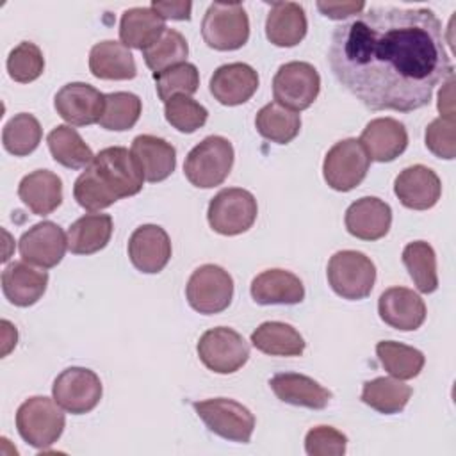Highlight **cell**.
Wrapping results in <instances>:
<instances>
[{"label": "cell", "instance_id": "12", "mask_svg": "<svg viewBox=\"0 0 456 456\" xmlns=\"http://www.w3.org/2000/svg\"><path fill=\"white\" fill-rule=\"evenodd\" d=\"M196 349L203 365L217 374L237 372L249 358V346L244 337L226 326L207 330Z\"/></svg>", "mask_w": 456, "mask_h": 456}, {"label": "cell", "instance_id": "2", "mask_svg": "<svg viewBox=\"0 0 456 456\" xmlns=\"http://www.w3.org/2000/svg\"><path fill=\"white\" fill-rule=\"evenodd\" d=\"M142 167L132 151L123 146H109L100 150L75 180L73 196L82 208L98 212L121 198L135 196L142 189Z\"/></svg>", "mask_w": 456, "mask_h": 456}, {"label": "cell", "instance_id": "14", "mask_svg": "<svg viewBox=\"0 0 456 456\" xmlns=\"http://www.w3.org/2000/svg\"><path fill=\"white\" fill-rule=\"evenodd\" d=\"M18 249L25 262L41 269H52L68 249V235L57 223L41 221L20 237Z\"/></svg>", "mask_w": 456, "mask_h": 456}, {"label": "cell", "instance_id": "39", "mask_svg": "<svg viewBox=\"0 0 456 456\" xmlns=\"http://www.w3.org/2000/svg\"><path fill=\"white\" fill-rule=\"evenodd\" d=\"M189 55L187 39L175 28H166V32L150 48L142 50L146 66L153 73H160L171 66L185 62Z\"/></svg>", "mask_w": 456, "mask_h": 456}, {"label": "cell", "instance_id": "33", "mask_svg": "<svg viewBox=\"0 0 456 456\" xmlns=\"http://www.w3.org/2000/svg\"><path fill=\"white\" fill-rule=\"evenodd\" d=\"M46 142L53 160L64 167L82 169L87 167L94 159L93 150L84 142L80 134L71 128V125H57L48 134Z\"/></svg>", "mask_w": 456, "mask_h": 456}, {"label": "cell", "instance_id": "26", "mask_svg": "<svg viewBox=\"0 0 456 456\" xmlns=\"http://www.w3.org/2000/svg\"><path fill=\"white\" fill-rule=\"evenodd\" d=\"M18 196L36 216H48L62 203V182L48 169H36L21 178Z\"/></svg>", "mask_w": 456, "mask_h": 456}, {"label": "cell", "instance_id": "27", "mask_svg": "<svg viewBox=\"0 0 456 456\" xmlns=\"http://www.w3.org/2000/svg\"><path fill=\"white\" fill-rule=\"evenodd\" d=\"M132 155L142 167L144 180L155 183L166 180L176 166V150L162 137L142 134L132 141Z\"/></svg>", "mask_w": 456, "mask_h": 456}, {"label": "cell", "instance_id": "19", "mask_svg": "<svg viewBox=\"0 0 456 456\" xmlns=\"http://www.w3.org/2000/svg\"><path fill=\"white\" fill-rule=\"evenodd\" d=\"M210 94L223 105L246 103L258 89V73L244 62L219 66L210 77Z\"/></svg>", "mask_w": 456, "mask_h": 456}, {"label": "cell", "instance_id": "24", "mask_svg": "<svg viewBox=\"0 0 456 456\" xmlns=\"http://www.w3.org/2000/svg\"><path fill=\"white\" fill-rule=\"evenodd\" d=\"M251 297L258 305H297L305 297V287L290 271L267 269L253 278Z\"/></svg>", "mask_w": 456, "mask_h": 456}, {"label": "cell", "instance_id": "25", "mask_svg": "<svg viewBox=\"0 0 456 456\" xmlns=\"http://www.w3.org/2000/svg\"><path fill=\"white\" fill-rule=\"evenodd\" d=\"M305 9L296 2H274L267 12L265 36L274 46L290 48L306 36Z\"/></svg>", "mask_w": 456, "mask_h": 456}, {"label": "cell", "instance_id": "8", "mask_svg": "<svg viewBox=\"0 0 456 456\" xmlns=\"http://www.w3.org/2000/svg\"><path fill=\"white\" fill-rule=\"evenodd\" d=\"M258 214L255 196L240 187L219 191L208 203L207 219L214 232L221 235H239L248 232Z\"/></svg>", "mask_w": 456, "mask_h": 456}, {"label": "cell", "instance_id": "35", "mask_svg": "<svg viewBox=\"0 0 456 456\" xmlns=\"http://www.w3.org/2000/svg\"><path fill=\"white\" fill-rule=\"evenodd\" d=\"M376 354L385 370L397 379H411L419 376L426 363V358L419 349L394 340L378 342Z\"/></svg>", "mask_w": 456, "mask_h": 456}, {"label": "cell", "instance_id": "36", "mask_svg": "<svg viewBox=\"0 0 456 456\" xmlns=\"http://www.w3.org/2000/svg\"><path fill=\"white\" fill-rule=\"evenodd\" d=\"M403 264L406 265L410 278L420 292L431 294L438 289L436 255L431 244H428L426 240H415L406 244L403 249Z\"/></svg>", "mask_w": 456, "mask_h": 456}, {"label": "cell", "instance_id": "45", "mask_svg": "<svg viewBox=\"0 0 456 456\" xmlns=\"http://www.w3.org/2000/svg\"><path fill=\"white\" fill-rule=\"evenodd\" d=\"M317 9L331 20H346L365 9V2H317Z\"/></svg>", "mask_w": 456, "mask_h": 456}, {"label": "cell", "instance_id": "1", "mask_svg": "<svg viewBox=\"0 0 456 456\" xmlns=\"http://www.w3.org/2000/svg\"><path fill=\"white\" fill-rule=\"evenodd\" d=\"M328 61L338 84L370 110H419L454 75L442 21L426 7L362 11L335 27Z\"/></svg>", "mask_w": 456, "mask_h": 456}, {"label": "cell", "instance_id": "20", "mask_svg": "<svg viewBox=\"0 0 456 456\" xmlns=\"http://www.w3.org/2000/svg\"><path fill=\"white\" fill-rule=\"evenodd\" d=\"M346 230L362 240H378L385 237L392 224V208L376 196L356 200L346 210Z\"/></svg>", "mask_w": 456, "mask_h": 456}, {"label": "cell", "instance_id": "43", "mask_svg": "<svg viewBox=\"0 0 456 456\" xmlns=\"http://www.w3.org/2000/svg\"><path fill=\"white\" fill-rule=\"evenodd\" d=\"M426 148L438 159L451 160L456 155V121L447 118L433 119L426 128Z\"/></svg>", "mask_w": 456, "mask_h": 456}, {"label": "cell", "instance_id": "28", "mask_svg": "<svg viewBox=\"0 0 456 456\" xmlns=\"http://www.w3.org/2000/svg\"><path fill=\"white\" fill-rule=\"evenodd\" d=\"M89 69L102 80H130L137 75L132 52L119 41L96 43L89 52Z\"/></svg>", "mask_w": 456, "mask_h": 456}, {"label": "cell", "instance_id": "21", "mask_svg": "<svg viewBox=\"0 0 456 456\" xmlns=\"http://www.w3.org/2000/svg\"><path fill=\"white\" fill-rule=\"evenodd\" d=\"M370 160L392 162L408 146V132L394 118H376L367 123L360 139Z\"/></svg>", "mask_w": 456, "mask_h": 456}, {"label": "cell", "instance_id": "4", "mask_svg": "<svg viewBox=\"0 0 456 456\" xmlns=\"http://www.w3.org/2000/svg\"><path fill=\"white\" fill-rule=\"evenodd\" d=\"M233 157V146L226 137L208 135L189 151L183 173L194 187L210 189L228 178Z\"/></svg>", "mask_w": 456, "mask_h": 456}, {"label": "cell", "instance_id": "46", "mask_svg": "<svg viewBox=\"0 0 456 456\" xmlns=\"http://www.w3.org/2000/svg\"><path fill=\"white\" fill-rule=\"evenodd\" d=\"M151 9L162 16L164 20H191V9L192 4L191 2H160L155 0L151 2Z\"/></svg>", "mask_w": 456, "mask_h": 456}, {"label": "cell", "instance_id": "31", "mask_svg": "<svg viewBox=\"0 0 456 456\" xmlns=\"http://www.w3.org/2000/svg\"><path fill=\"white\" fill-rule=\"evenodd\" d=\"M251 344L271 356H299L305 351V338L301 333L280 321L262 322L251 333Z\"/></svg>", "mask_w": 456, "mask_h": 456}, {"label": "cell", "instance_id": "38", "mask_svg": "<svg viewBox=\"0 0 456 456\" xmlns=\"http://www.w3.org/2000/svg\"><path fill=\"white\" fill-rule=\"evenodd\" d=\"M141 110H142V103L137 94L126 93V91L109 93L105 94V107L98 125L105 130H114V132L130 130L137 123Z\"/></svg>", "mask_w": 456, "mask_h": 456}, {"label": "cell", "instance_id": "18", "mask_svg": "<svg viewBox=\"0 0 456 456\" xmlns=\"http://www.w3.org/2000/svg\"><path fill=\"white\" fill-rule=\"evenodd\" d=\"M394 192L406 208L428 210L438 203L442 183L433 169L415 164L397 175Z\"/></svg>", "mask_w": 456, "mask_h": 456}, {"label": "cell", "instance_id": "7", "mask_svg": "<svg viewBox=\"0 0 456 456\" xmlns=\"http://www.w3.org/2000/svg\"><path fill=\"white\" fill-rule=\"evenodd\" d=\"M205 426L221 438L248 444L255 429V415L240 403L228 397H214L192 403Z\"/></svg>", "mask_w": 456, "mask_h": 456}, {"label": "cell", "instance_id": "34", "mask_svg": "<svg viewBox=\"0 0 456 456\" xmlns=\"http://www.w3.org/2000/svg\"><path fill=\"white\" fill-rule=\"evenodd\" d=\"M258 134L276 144H287L301 130V116L276 102L264 105L255 118Z\"/></svg>", "mask_w": 456, "mask_h": 456}, {"label": "cell", "instance_id": "29", "mask_svg": "<svg viewBox=\"0 0 456 456\" xmlns=\"http://www.w3.org/2000/svg\"><path fill=\"white\" fill-rule=\"evenodd\" d=\"M166 32V20L151 7L126 9L119 21V39L126 48L146 50Z\"/></svg>", "mask_w": 456, "mask_h": 456}, {"label": "cell", "instance_id": "11", "mask_svg": "<svg viewBox=\"0 0 456 456\" xmlns=\"http://www.w3.org/2000/svg\"><path fill=\"white\" fill-rule=\"evenodd\" d=\"M187 303L203 315H214L226 310L233 297V280L216 264L200 265L185 287Z\"/></svg>", "mask_w": 456, "mask_h": 456}, {"label": "cell", "instance_id": "13", "mask_svg": "<svg viewBox=\"0 0 456 456\" xmlns=\"http://www.w3.org/2000/svg\"><path fill=\"white\" fill-rule=\"evenodd\" d=\"M102 381L98 374L86 367H68L53 381L55 403L68 413L82 415L96 408L102 399Z\"/></svg>", "mask_w": 456, "mask_h": 456}, {"label": "cell", "instance_id": "32", "mask_svg": "<svg viewBox=\"0 0 456 456\" xmlns=\"http://www.w3.org/2000/svg\"><path fill=\"white\" fill-rule=\"evenodd\" d=\"M411 397V387L397 378H374L363 383L362 403L383 415H394L404 410Z\"/></svg>", "mask_w": 456, "mask_h": 456}, {"label": "cell", "instance_id": "30", "mask_svg": "<svg viewBox=\"0 0 456 456\" xmlns=\"http://www.w3.org/2000/svg\"><path fill=\"white\" fill-rule=\"evenodd\" d=\"M109 214H86L68 228V249L73 255H93L103 249L112 235Z\"/></svg>", "mask_w": 456, "mask_h": 456}, {"label": "cell", "instance_id": "48", "mask_svg": "<svg viewBox=\"0 0 456 456\" xmlns=\"http://www.w3.org/2000/svg\"><path fill=\"white\" fill-rule=\"evenodd\" d=\"M2 337H4V347H2V356H7L9 351L16 346L18 340V331L9 321H2Z\"/></svg>", "mask_w": 456, "mask_h": 456}, {"label": "cell", "instance_id": "3", "mask_svg": "<svg viewBox=\"0 0 456 456\" xmlns=\"http://www.w3.org/2000/svg\"><path fill=\"white\" fill-rule=\"evenodd\" d=\"M64 410L55 399L34 395L23 401L16 411V429L20 436L36 449H48L53 445L66 426Z\"/></svg>", "mask_w": 456, "mask_h": 456}, {"label": "cell", "instance_id": "10", "mask_svg": "<svg viewBox=\"0 0 456 456\" xmlns=\"http://www.w3.org/2000/svg\"><path fill=\"white\" fill-rule=\"evenodd\" d=\"M370 159L358 139H342L335 142L322 164L326 183L338 192H347L360 185L367 176Z\"/></svg>", "mask_w": 456, "mask_h": 456}, {"label": "cell", "instance_id": "9", "mask_svg": "<svg viewBox=\"0 0 456 456\" xmlns=\"http://www.w3.org/2000/svg\"><path fill=\"white\" fill-rule=\"evenodd\" d=\"M319 91L321 77L310 62H285L273 78L274 102L294 112L308 109L317 100Z\"/></svg>", "mask_w": 456, "mask_h": 456}, {"label": "cell", "instance_id": "44", "mask_svg": "<svg viewBox=\"0 0 456 456\" xmlns=\"http://www.w3.org/2000/svg\"><path fill=\"white\" fill-rule=\"evenodd\" d=\"M347 438L331 426L312 428L305 436V451L310 456H342Z\"/></svg>", "mask_w": 456, "mask_h": 456}, {"label": "cell", "instance_id": "37", "mask_svg": "<svg viewBox=\"0 0 456 456\" xmlns=\"http://www.w3.org/2000/svg\"><path fill=\"white\" fill-rule=\"evenodd\" d=\"M41 135L43 130L39 121L28 112H20L5 123L2 130V144L11 155L25 157L39 146Z\"/></svg>", "mask_w": 456, "mask_h": 456}, {"label": "cell", "instance_id": "47", "mask_svg": "<svg viewBox=\"0 0 456 456\" xmlns=\"http://www.w3.org/2000/svg\"><path fill=\"white\" fill-rule=\"evenodd\" d=\"M438 110L440 118L454 119V75L444 82V87L438 93Z\"/></svg>", "mask_w": 456, "mask_h": 456}, {"label": "cell", "instance_id": "22", "mask_svg": "<svg viewBox=\"0 0 456 456\" xmlns=\"http://www.w3.org/2000/svg\"><path fill=\"white\" fill-rule=\"evenodd\" d=\"M48 285V273L28 262H12L2 271V290L9 303L30 306L37 303Z\"/></svg>", "mask_w": 456, "mask_h": 456}, {"label": "cell", "instance_id": "42", "mask_svg": "<svg viewBox=\"0 0 456 456\" xmlns=\"http://www.w3.org/2000/svg\"><path fill=\"white\" fill-rule=\"evenodd\" d=\"M45 69V57L37 45L30 41L20 43L7 57V71L14 82L28 84L41 77Z\"/></svg>", "mask_w": 456, "mask_h": 456}, {"label": "cell", "instance_id": "6", "mask_svg": "<svg viewBox=\"0 0 456 456\" xmlns=\"http://www.w3.org/2000/svg\"><path fill=\"white\" fill-rule=\"evenodd\" d=\"M203 41L219 52L239 50L249 39V18L242 4L214 2L201 21Z\"/></svg>", "mask_w": 456, "mask_h": 456}, {"label": "cell", "instance_id": "5", "mask_svg": "<svg viewBox=\"0 0 456 456\" xmlns=\"http://www.w3.org/2000/svg\"><path fill=\"white\" fill-rule=\"evenodd\" d=\"M328 283L333 292L344 299L358 301L372 292L376 267L362 251H337L328 262Z\"/></svg>", "mask_w": 456, "mask_h": 456}, {"label": "cell", "instance_id": "41", "mask_svg": "<svg viewBox=\"0 0 456 456\" xmlns=\"http://www.w3.org/2000/svg\"><path fill=\"white\" fill-rule=\"evenodd\" d=\"M166 121L183 134H192L207 123L208 112L203 105L185 94H176L169 98L164 105Z\"/></svg>", "mask_w": 456, "mask_h": 456}, {"label": "cell", "instance_id": "23", "mask_svg": "<svg viewBox=\"0 0 456 456\" xmlns=\"http://www.w3.org/2000/svg\"><path fill=\"white\" fill-rule=\"evenodd\" d=\"M274 395L289 404L310 410H322L331 399V392L315 379L297 372H278L269 379Z\"/></svg>", "mask_w": 456, "mask_h": 456}, {"label": "cell", "instance_id": "17", "mask_svg": "<svg viewBox=\"0 0 456 456\" xmlns=\"http://www.w3.org/2000/svg\"><path fill=\"white\" fill-rule=\"evenodd\" d=\"M378 314L390 328L413 331L426 321V303L411 289L390 287L378 299Z\"/></svg>", "mask_w": 456, "mask_h": 456}, {"label": "cell", "instance_id": "15", "mask_svg": "<svg viewBox=\"0 0 456 456\" xmlns=\"http://www.w3.org/2000/svg\"><path fill=\"white\" fill-rule=\"evenodd\" d=\"M53 107L66 123L86 126L100 121L105 107V94L86 82H69L57 91Z\"/></svg>", "mask_w": 456, "mask_h": 456}, {"label": "cell", "instance_id": "40", "mask_svg": "<svg viewBox=\"0 0 456 456\" xmlns=\"http://www.w3.org/2000/svg\"><path fill=\"white\" fill-rule=\"evenodd\" d=\"M153 78L157 84V94L164 103L176 94L191 96L198 91L200 86L198 68L191 62H182L160 73H153Z\"/></svg>", "mask_w": 456, "mask_h": 456}, {"label": "cell", "instance_id": "16", "mask_svg": "<svg viewBox=\"0 0 456 456\" xmlns=\"http://www.w3.org/2000/svg\"><path fill=\"white\" fill-rule=\"evenodd\" d=\"M128 258L141 273H160L171 258L169 235L159 224H142L135 228L128 239Z\"/></svg>", "mask_w": 456, "mask_h": 456}]
</instances>
